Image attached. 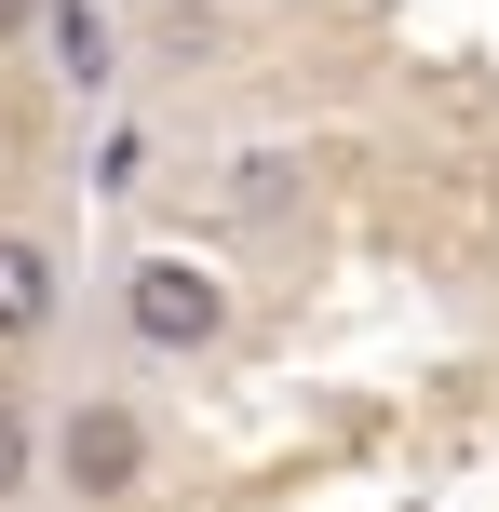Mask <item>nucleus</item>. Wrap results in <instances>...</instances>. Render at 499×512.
Masks as SVG:
<instances>
[{
  "instance_id": "1",
  "label": "nucleus",
  "mask_w": 499,
  "mask_h": 512,
  "mask_svg": "<svg viewBox=\"0 0 499 512\" xmlns=\"http://www.w3.org/2000/svg\"><path fill=\"white\" fill-rule=\"evenodd\" d=\"M122 324H135V351H216L230 337V283L203 256H135L122 270Z\"/></svg>"
},
{
  "instance_id": "2",
  "label": "nucleus",
  "mask_w": 499,
  "mask_h": 512,
  "mask_svg": "<svg viewBox=\"0 0 499 512\" xmlns=\"http://www.w3.org/2000/svg\"><path fill=\"white\" fill-rule=\"evenodd\" d=\"M54 472H68L81 499H122L135 472H149V418H135L122 391H81V405L54 418Z\"/></svg>"
},
{
  "instance_id": "3",
  "label": "nucleus",
  "mask_w": 499,
  "mask_h": 512,
  "mask_svg": "<svg viewBox=\"0 0 499 512\" xmlns=\"http://www.w3.org/2000/svg\"><path fill=\"white\" fill-rule=\"evenodd\" d=\"M68 310V270H54V243H27V230H0V351H27V337Z\"/></svg>"
},
{
  "instance_id": "4",
  "label": "nucleus",
  "mask_w": 499,
  "mask_h": 512,
  "mask_svg": "<svg viewBox=\"0 0 499 512\" xmlns=\"http://www.w3.org/2000/svg\"><path fill=\"white\" fill-rule=\"evenodd\" d=\"M41 27H54L68 95H108V81H122V54H108V0H41Z\"/></svg>"
},
{
  "instance_id": "5",
  "label": "nucleus",
  "mask_w": 499,
  "mask_h": 512,
  "mask_svg": "<svg viewBox=\"0 0 499 512\" xmlns=\"http://www.w3.org/2000/svg\"><path fill=\"white\" fill-rule=\"evenodd\" d=\"M27 472V418H14V391H0V486Z\"/></svg>"
},
{
  "instance_id": "6",
  "label": "nucleus",
  "mask_w": 499,
  "mask_h": 512,
  "mask_svg": "<svg viewBox=\"0 0 499 512\" xmlns=\"http://www.w3.org/2000/svg\"><path fill=\"white\" fill-rule=\"evenodd\" d=\"M27 14H41V0H0V41H14V27H27Z\"/></svg>"
}]
</instances>
